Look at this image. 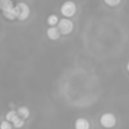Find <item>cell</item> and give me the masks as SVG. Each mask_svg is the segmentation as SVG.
<instances>
[{
	"label": "cell",
	"mask_w": 129,
	"mask_h": 129,
	"mask_svg": "<svg viewBox=\"0 0 129 129\" xmlns=\"http://www.w3.org/2000/svg\"><path fill=\"white\" fill-rule=\"evenodd\" d=\"M15 11H16V18H18L19 20L26 19L29 15V8L24 2H18L15 6Z\"/></svg>",
	"instance_id": "6da1fadb"
},
{
	"label": "cell",
	"mask_w": 129,
	"mask_h": 129,
	"mask_svg": "<svg viewBox=\"0 0 129 129\" xmlns=\"http://www.w3.org/2000/svg\"><path fill=\"white\" fill-rule=\"evenodd\" d=\"M61 14L64 17H71L76 14V5L73 1H66L64 4L61 6L60 9Z\"/></svg>",
	"instance_id": "7a4b0ae2"
},
{
	"label": "cell",
	"mask_w": 129,
	"mask_h": 129,
	"mask_svg": "<svg viewBox=\"0 0 129 129\" xmlns=\"http://www.w3.org/2000/svg\"><path fill=\"white\" fill-rule=\"evenodd\" d=\"M58 29H59V32H60L61 34H69V33H71L73 32V29H74V24H73V22L71 20H69V19H61V20H59V24H58Z\"/></svg>",
	"instance_id": "3957f363"
},
{
	"label": "cell",
	"mask_w": 129,
	"mask_h": 129,
	"mask_svg": "<svg viewBox=\"0 0 129 129\" xmlns=\"http://www.w3.org/2000/svg\"><path fill=\"white\" fill-rule=\"evenodd\" d=\"M100 122L103 127L105 128H112L116 126V117L113 116L112 113H104L100 119Z\"/></svg>",
	"instance_id": "277c9868"
},
{
	"label": "cell",
	"mask_w": 129,
	"mask_h": 129,
	"mask_svg": "<svg viewBox=\"0 0 129 129\" xmlns=\"http://www.w3.org/2000/svg\"><path fill=\"white\" fill-rule=\"evenodd\" d=\"M48 34V38L50 40H58L59 36H60V32H59L58 27H54V26H51L47 32Z\"/></svg>",
	"instance_id": "5b68a950"
},
{
	"label": "cell",
	"mask_w": 129,
	"mask_h": 129,
	"mask_svg": "<svg viewBox=\"0 0 129 129\" xmlns=\"http://www.w3.org/2000/svg\"><path fill=\"white\" fill-rule=\"evenodd\" d=\"M75 129H89V122L84 118H79L75 122Z\"/></svg>",
	"instance_id": "8992f818"
},
{
	"label": "cell",
	"mask_w": 129,
	"mask_h": 129,
	"mask_svg": "<svg viewBox=\"0 0 129 129\" xmlns=\"http://www.w3.org/2000/svg\"><path fill=\"white\" fill-rule=\"evenodd\" d=\"M16 112H17L18 117L22 119H26V118H28V116H29V110H28V108H26V107L18 108V110Z\"/></svg>",
	"instance_id": "52a82bcc"
},
{
	"label": "cell",
	"mask_w": 129,
	"mask_h": 129,
	"mask_svg": "<svg viewBox=\"0 0 129 129\" xmlns=\"http://www.w3.org/2000/svg\"><path fill=\"white\" fill-rule=\"evenodd\" d=\"M4 13V16L7 18V19L9 20H14L16 18V11H15V7H13V8L10 9H7V10L2 11Z\"/></svg>",
	"instance_id": "ba28073f"
},
{
	"label": "cell",
	"mask_w": 129,
	"mask_h": 129,
	"mask_svg": "<svg viewBox=\"0 0 129 129\" xmlns=\"http://www.w3.org/2000/svg\"><path fill=\"white\" fill-rule=\"evenodd\" d=\"M13 2H11V0H0V9H1L2 11L7 10V9H10L13 8Z\"/></svg>",
	"instance_id": "9c48e42d"
},
{
	"label": "cell",
	"mask_w": 129,
	"mask_h": 129,
	"mask_svg": "<svg viewBox=\"0 0 129 129\" xmlns=\"http://www.w3.org/2000/svg\"><path fill=\"white\" fill-rule=\"evenodd\" d=\"M58 22H59V18L57 15H50L47 19V23L50 25V26H54Z\"/></svg>",
	"instance_id": "30bf717a"
},
{
	"label": "cell",
	"mask_w": 129,
	"mask_h": 129,
	"mask_svg": "<svg viewBox=\"0 0 129 129\" xmlns=\"http://www.w3.org/2000/svg\"><path fill=\"white\" fill-rule=\"evenodd\" d=\"M17 117H18V114H17V112H16V111H9L8 113L6 114L7 121H10V122H13V121L17 118Z\"/></svg>",
	"instance_id": "8fae6325"
},
{
	"label": "cell",
	"mask_w": 129,
	"mask_h": 129,
	"mask_svg": "<svg viewBox=\"0 0 129 129\" xmlns=\"http://www.w3.org/2000/svg\"><path fill=\"white\" fill-rule=\"evenodd\" d=\"M13 125H14V127H16V128H22L23 126H24V119L17 117V118L13 121Z\"/></svg>",
	"instance_id": "7c38bea8"
},
{
	"label": "cell",
	"mask_w": 129,
	"mask_h": 129,
	"mask_svg": "<svg viewBox=\"0 0 129 129\" xmlns=\"http://www.w3.org/2000/svg\"><path fill=\"white\" fill-rule=\"evenodd\" d=\"M121 0H104V2L108 5V6H111V7H114L117 5L120 4Z\"/></svg>",
	"instance_id": "4fadbf2b"
},
{
	"label": "cell",
	"mask_w": 129,
	"mask_h": 129,
	"mask_svg": "<svg viewBox=\"0 0 129 129\" xmlns=\"http://www.w3.org/2000/svg\"><path fill=\"white\" fill-rule=\"evenodd\" d=\"M0 129H11V125L9 121H2L0 122Z\"/></svg>",
	"instance_id": "5bb4252c"
},
{
	"label": "cell",
	"mask_w": 129,
	"mask_h": 129,
	"mask_svg": "<svg viewBox=\"0 0 129 129\" xmlns=\"http://www.w3.org/2000/svg\"><path fill=\"white\" fill-rule=\"evenodd\" d=\"M127 69H128V71H129V62L127 63Z\"/></svg>",
	"instance_id": "9a60e30c"
}]
</instances>
